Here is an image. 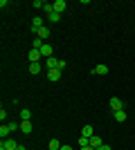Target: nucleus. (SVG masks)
<instances>
[{"label": "nucleus", "mask_w": 135, "mask_h": 150, "mask_svg": "<svg viewBox=\"0 0 135 150\" xmlns=\"http://www.w3.org/2000/svg\"><path fill=\"white\" fill-rule=\"evenodd\" d=\"M110 110H113V112H117V110H124V101L119 99V96H113V99H110Z\"/></svg>", "instance_id": "f257e3e1"}, {"label": "nucleus", "mask_w": 135, "mask_h": 150, "mask_svg": "<svg viewBox=\"0 0 135 150\" xmlns=\"http://www.w3.org/2000/svg\"><path fill=\"white\" fill-rule=\"evenodd\" d=\"M92 74H97V76H106V74H108V65H104V63L95 65V67H92Z\"/></svg>", "instance_id": "f03ea898"}, {"label": "nucleus", "mask_w": 135, "mask_h": 150, "mask_svg": "<svg viewBox=\"0 0 135 150\" xmlns=\"http://www.w3.org/2000/svg\"><path fill=\"white\" fill-rule=\"evenodd\" d=\"M27 58H29L32 63H41V58H43V56H41V50H34V47H32L29 54H27Z\"/></svg>", "instance_id": "7ed1b4c3"}, {"label": "nucleus", "mask_w": 135, "mask_h": 150, "mask_svg": "<svg viewBox=\"0 0 135 150\" xmlns=\"http://www.w3.org/2000/svg\"><path fill=\"white\" fill-rule=\"evenodd\" d=\"M36 38H41V40L45 43V40L50 38V27H47V25H45V27H41V29L36 31Z\"/></svg>", "instance_id": "20e7f679"}, {"label": "nucleus", "mask_w": 135, "mask_h": 150, "mask_svg": "<svg viewBox=\"0 0 135 150\" xmlns=\"http://www.w3.org/2000/svg\"><path fill=\"white\" fill-rule=\"evenodd\" d=\"M9 134H11V128H9V123H2V125H0V139L5 141V139H9Z\"/></svg>", "instance_id": "39448f33"}, {"label": "nucleus", "mask_w": 135, "mask_h": 150, "mask_svg": "<svg viewBox=\"0 0 135 150\" xmlns=\"http://www.w3.org/2000/svg\"><path fill=\"white\" fill-rule=\"evenodd\" d=\"M0 148H2V150H16V148H18V144H16L14 139H5V141H2V146H0Z\"/></svg>", "instance_id": "423d86ee"}, {"label": "nucleus", "mask_w": 135, "mask_h": 150, "mask_svg": "<svg viewBox=\"0 0 135 150\" xmlns=\"http://www.w3.org/2000/svg\"><path fill=\"white\" fill-rule=\"evenodd\" d=\"M52 52H54V50H52V45L45 43L43 47H41V56H43V58H52Z\"/></svg>", "instance_id": "0eeeda50"}, {"label": "nucleus", "mask_w": 135, "mask_h": 150, "mask_svg": "<svg viewBox=\"0 0 135 150\" xmlns=\"http://www.w3.org/2000/svg\"><path fill=\"white\" fill-rule=\"evenodd\" d=\"M41 27H45V23H43V18H41V16H36V18L32 20V31L36 34V31L41 29Z\"/></svg>", "instance_id": "6e6552de"}, {"label": "nucleus", "mask_w": 135, "mask_h": 150, "mask_svg": "<svg viewBox=\"0 0 135 150\" xmlns=\"http://www.w3.org/2000/svg\"><path fill=\"white\" fill-rule=\"evenodd\" d=\"M65 9H68V2H65V0H56V2H54V11L56 13H63Z\"/></svg>", "instance_id": "1a4fd4ad"}, {"label": "nucleus", "mask_w": 135, "mask_h": 150, "mask_svg": "<svg viewBox=\"0 0 135 150\" xmlns=\"http://www.w3.org/2000/svg\"><path fill=\"white\" fill-rule=\"evenodd\" d=\"M20 132L23 134H32V121H20Z\"/></svg>", "instance_id": "9d476101"}, {"label": "nucleus", "mask_w": 135, "mask_h": 150, "mask_svg": "<svg viewBox=\"0 0 135 150\" xmlns=\"http://www.w3.org/2000/svg\"><path fill=\"white\" fill-rule=\"evenodd\" d=\"M90 146H92V148H101L104 146V141H101V137H97V134H92V137H90Z\"/></svg>", "instance_id": "9b49d317"}, {"label": "nucleus", "mask_w": 135, "mask_h": 150, "mask_svg": "<svg viewBox=\"0 0 135 150\" xmlns=\"http://www.w3.org/2000/svg\"><path fill=\"white\" fill-rule=\"evenodd\" d=\"M45 67L47 69H59V58H47V61H45Z\"/></svg>", "instance_id": "f8f14e48"}, {"label": "nucleus", "mask_w": 135, "mask_h": 150, "mask_svg": "<svg viewBox=\"0 0 135 150\" xmlns=\"http://www.w3.org/2000/svg\"><path fill=\"white\" fill-rule=\"evenodd\" d=\"M47 79L50 81H59L61 79V69H47Z\"/></svg>", "instance_id": "ddd939ff"}, {"label": "nucleus", "mask_w": 135, "mask_h": 150, "mask_svg": "<svg viewBox=\"0 0 135 150\" xmlns=\"http://www.w3.org/2000/svg\"><path fill=\"white\" fill-rule=\"evenodd\" d=\"M92 134H95V128H92V125H84V128H81V137H92Z\"/></svg>", "instance_id": "4468645a"}, {"label": "nucleus", "mask_w": 135, "mask_h": 150, "mask_svg": "<svg viewBox=\"0 0 135 150\" xmlns=\"http://www.w3.org/2000/svg\"><path fill=\"white\" fill-rule=\"evenodd\" d=\"M41 69H43L41 63H29V74H41Z\"/></svg>", "instance_id": "2eb2a0df"}, {"label": "nucleus", "mask_w": 135, "mask_h": 150, "mask_svg": "<svg viewBox=\"0 0 135 150\" xmlns=\"http://www.w3.org/2000/svg\"><path fill=\"white\" fill-rule=\"evenodd\" d=\"M113 117H115V121H119V123H122V121H126V112H124V110H117V112H113Z\"/></svg>", "instance_id": "dca6fc26"}, {"label": "nucleus", "mask_w": 135, "mask_h": 150, "mask_svg": "<svg viewBox=\"0 0 135 150\" xmlns=\"http://www.w3.org/2000/svg\"><path fill=\"white\" fill-rule=\"evenodd\" d=\"M61 146H63V144H59V139H50L47 148H50V150H61Z\"/></svg>", "instance_id": "f3484780"}, {"label": "nucleus", "mask_w": 135, "mask_h": 150, "mask_svg": "<svg viewBox=\"0 0 135 150\" xmlns=\"http://www.w3.org/2000/svg\"><path fill=\"white\" fill-rule=\"evenodd\" d=\"M47 20H50V23H59V20H61V13H56V11H52L50 16H47Z\"/></svg>", "instance_id": "a211bd4d"}, {"label": "nucleus", "mask_w": 135, "mask_h": 150, "mask_svg": "<svg viewBox=\"0 0 135 150\" xmlns=\"http://www.w3.org/2000/svg\"><path fill=\"white\" fill-rule=\"evenodd\" d=\"M32 119V112H29V110H23V112H20V121H29Z\"/></svg>", "instance_id": "6ab92c4d"}, {"label": "nucleus", "mask_w": 135, "mask_h": 150, "mask_svg": "<svg viewBox=\"0 0 135 150\" xmlns=\"http://www.w3.org/2000/svg\"><path fill=\"white\" fill-rule=\"evenodd\" d=\"M43 40H41V38H34V43H32V47H34V50H41V47H43Z\"/></svg>", "instance_id": "aec40b11"}, {"label": "nucleus", "mask_w": 135, "mask_h": 150, "mask_svg": "<svg viewBox=\"0 0 135 150\" xmlns=\"http://www.w3.org/2000/svg\"><path fill=\"white\" fill-rule=\"evenodd\" d=\"M43 5H45V0H34V7L41 9V11H43Z\"/></svg>", "instance_id": "412c9836"}, {"label": "nucleus", "mask_w": 135, "mask_h": 150, "mask_svg": "<svg viewBox=\"0 0 135 150\" xmlns=\"http://www.w3.org/2000/svg\"><path fill=\"white\" fill-rule=\"evenodd\" d=\"M5 119H7V112H5V108H2V110H0V121L5 123Z\"/></svg>", "instance_id": "4be33fe9"}, {"label": "nucleus", "mask_w": 135, "mask_h": 150, "mask_svg": "<svg viewBox=\"0 0 135 150\" xmlns=\"http://www.w3.org/2000/svg\"><path fill=\"white\" fill-rule=\"evenodd\" d=\"M97 150H113V148H110V146H106V144H104L101 148H97Z\"/></svg>", "instance_id": "5701e85b"}, {"label": "nucleus", "mask_w": 135, "mask_h": 150, "mask_svg": "<svg viewBox=\"0 0 135 150\" xmlns=\"http://www.w3.org/2000/svg\"><path fill=\"white\" fill-rule=\"evenodd\" d=\"M61 150H74L72 146H61Z\"/></svg>", "instance_id": "b1692460"}, {"label": "nucleus", "mask_w": 135, "mask_h": 150, "mask_svg": "<svg viewBox=\"0 0 135 150\" xmlns=\"http://www.w3.org/2000/svg\"><path fill=\"white\" fill-rule=\"evenodd\" d=\"M81 150H95V148H92V146H86V148H81Z\"/></svg>", "instance_id": "393cba45"}, {"label": "nucleus", "mask_w": 135, "mask_h": 150, "mask_svg": "<svg viewBox=\"0 0 135 150\" xmlns=\"http://www.w3.org/2000/svg\"><path fill=\"white\" fill-rule=\"evenodd\" d=\"M16 150H27V148H25V146H18V148H16Z\"/></svg>", "instance_id": "a878e982"}]
</instances>
